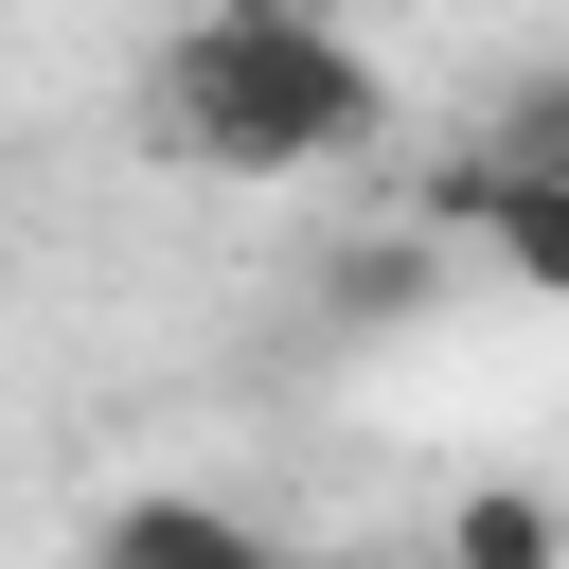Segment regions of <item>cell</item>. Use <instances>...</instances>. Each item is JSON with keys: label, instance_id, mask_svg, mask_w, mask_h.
<instances>
[{"label": "cell", "instance_id": "1", "mask_svg": "<svg viewBox=\"0 0 569 569\" xmlns=\"http://www.w3.org/2000/svg\"><path fill=\"white\" fill-rule=\"evenodd\" d=\"M142 107H160V142L213 160V178H320V160H356V142L391 124V71H373L320 0H196V18L160 36Z\"/></svg>", "mask_w": 569, "mask_h": 569}, {"label": "cell", "instance_id": "2", "mask_svg": "<svg viewBox=\"0 0 569 569\" xmlns=\"http://www.w3.org/2000/svg\"><path fill=\"white\" fill-rule=\"evenodd\" d=\"M89 569H284V551H267L231 498H178V480H160V498H107Z\"/></svg>", "mask_w": 569, "mask_h": 569}, {"label": "cell", "instance_id": "3", "mask_svg": "<svg viewBox=\"0 0 569 569\" xmlns=\"http://www.w3.org/2000/svg\"><path fill=\"white\" fill-rule=\"evenodd\" d=\"M445 569H569V516L533 480H462L445 498Z\"/></svg>", "mask_w": 569, "mask_h": 569}]
</instances>
